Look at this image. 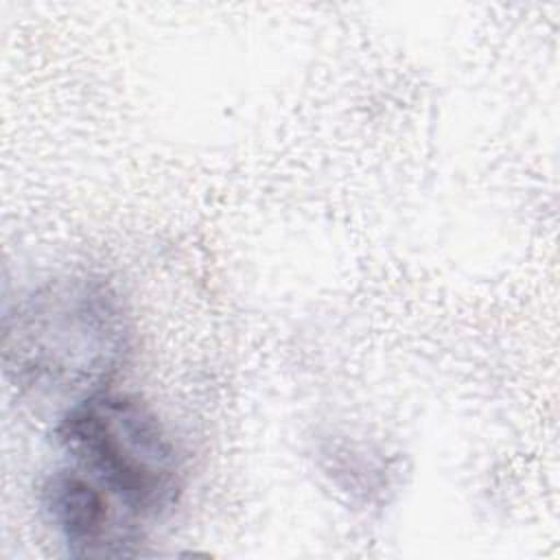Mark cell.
<instances>
[{
  "label": "cell",
  "instance_id": "cell-1",
  "mask_svg": "<svg viewBox=\"0 0 560 560\" xmlns=\"http://www.w3.org/2000/svg\"><path fill=\"white\" fill-rule=\"evenodd\" d=\"M7 374L35 394L98 389L131 352V322L118 291L92 276H61L22 295L4 315Z\"/></svg>",
  "mask_w": 560,
  "mask_h": 560
},
{
  "label": "cell",
  "instance_id": "cell-3",
  "mask_svg": "<svg viewBox=\"0 0 560 560\" xmlns=\"http://www.w3.org/2000/svg\"><path fill=\"white\" fill-rule=\"evenodd\" d=\"M42 510L68 553L81 558L131 556L140 529L109 494L81 468H57L39 488Z\"/></svg>",
  "mask_w": 560,
  "mask_h": 560
},
{
  "label": "cell",
  "instance_id": "cell-2",
  "mask_svg": "<svg viewBox=\"0 0 560 560\" xmlns=\"http://www.w3.org/2000/svg\"><path fill=\"white\" fill-rule=\"evenodd\" d=\"M55 440L136 521L162 518L182 497L175 442L138 396L98 389L72 400L55 424Z\"/></svg>",
  "mask_w": 560,
  "mask_h": 560
}]
</instances>
